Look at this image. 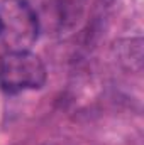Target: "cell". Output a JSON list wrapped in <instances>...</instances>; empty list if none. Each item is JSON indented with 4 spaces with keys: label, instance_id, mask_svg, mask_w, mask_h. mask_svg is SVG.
Segmentation results:
<instances>
[{
    "label": "cell",
    "instance_id": "cell-1",
    "mask_svg": "<svg viewBox=\"0 0 144 145\" xmlns=\"http://www.w3.org/2000/svg\"><path fill=\"white\" fill-rule=\"evenodd\" d=\"M39 31L36 12L26 0H0V39L7 51H31Z\"/></svg>",
    "mask_w": 144,
    "mask_h": 145
},
{
    "label": "cell",
    "instance_id": "cell-2",
    "mask_svg": "<svg viewBox=\"0 0 144 145\" xmlns=\"http://www.w3.org/2000/svg\"><path fill=\"white\" fill-rule=\"evenodd\" d=\"M46 76L42 61L31 51H7L0 56V86L5 91L37 89Z\"/></svg>",
    "mask_w": 144,
    "mask_h": 145
}]
</instances>
